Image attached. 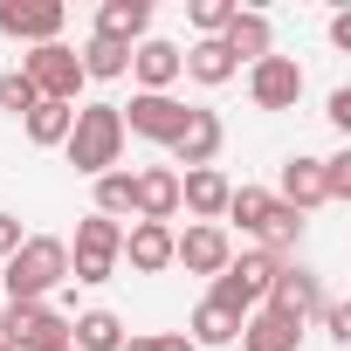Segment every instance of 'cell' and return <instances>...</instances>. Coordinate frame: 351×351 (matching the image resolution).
I'll return each instance as SVG.
<instances>
[{
	"label": "cell",
	"mask_w": 351,
	"mask_h": 351,
	"mask_svg": "<svg viewBox=\"0 0 351 351\" xmlns=\"http://www.w3.org/2000/svg\"><path fill=\"white\" fill-rule=\"evenodd\" d=\"M62 152H69V165L83 172V180L117 172V158H124V117H117V104H76V124H69Z\"/></svg>",
	"instance_id": "obj_1"
},
{
	"label": "cell",
	"mask_w": 351,
	"mask_h": 351,
	"mask_svg": "<svg viewBox=\"0 0 351 351\" xmlns=\"http://www.w3.org/2000/svg\"><path fill=\"white\" fill-rule=\"evenodd\" d=\"M8 276V303H49V289L56 282H69V241H56V234H28L8 262H0Z\"/></svg>",
	"instance_id": "obj_2"
},
{
	"label": "cell",
	"mask_w": 351,
	"mask_h": 351,
	"mask_svg": "<svg viewBox=\"0 0 351 351\" xmlns=\"http://www.w3.org/2000/svg\"><path fill=\"white\" fill-rule=\"evenodd\" d=\"M117 255H124V221L83 214V221H76V248H69V276L97 289V282L117 276Z\"/></svg>",
	"instance_id": "obj_3"
},
{
	"label": "cell",
	"mask_w": 351,
	"mask_h": 351,
	"mask_svg": "<svg viewBox=\"0 0 351 351\" xmlns=\"http://www.w3.org/2000/svg\"><path fill=\"white\" fill-rule=\"evenodd\" d=\"M0 344L8 351H69V317L56 303H8L0 310Z\"/></svg>",
	"instance_id": "obj_4"
},
{
	"label": "cell",
	"mask_w": 351,
	"mask_h": 351,
	"mask_svg": "<svg viewBox=\"0 0 351 351\" xmlns=\"http://www.w3.org/2000/svg\"><path fill=\"white\" fill-rule=\"evenodd\" d=\"M21 76L35 83L42 104H76V97H83V62H76L69 42H42V49H28V56H21Z\"/></svg>",
	"instance_id": "obj_5"
},
{
	"label": "cell",
	"mask_w": 351,
	"mask_h": 351,
	"mask_svg": "<svg viewBox=\"0 0 351 351\" xmlns=\"http://www.w3.org/2000/svg\"><path fill=\"white\" fill-rule=\"evenodd\" d=\"M117 117H124V138H152V145H172L186 131V104L180 97H152V90H138L131 104H117Z\"/></svg>",
	"instance_id": "obj_6"
},
{
	"label": "cell",
	"mask_w": 351,
	"mask_h": 351,
	"mask_svg": "<svg viewBox=\"0 0 351 351\" xmlns=\"http://www.w3.org/2000/svg\"><path fill=\"white\" fill-rule=\"evenodd\" d=\"M62 21H69L62 0H0V35L8 42H28V49L62 42Z\"/></svg>",
	"instance_id": "obj_7"
},
{
	"label": "cell",
	"mask_w": 351,
	"mask_h": 351,
	"mask_svg": "<svg viewBox=\"0 0 351 351\" xmlns=\"http://www.w3.org/2000/svg\"><path fill=\"white\" fill-rule=\"evenodd\" d=\"M303 97V62L296 56H262L248 62V104L255 110H296Z\"/></svg>",
	"instance_id": "obj_8"
},
{
	"label": "cell",
	"mask_w": 351,
	"mask_h": 351,
	"mask_svg": "<svg viewBox=\"0 0 351 351\" xmlns=\"http://www.w3.org/2000/svg\"><path fill=\"white\" fill-rule=\"evenodd\" d=\"M324 303H330V296H324L317 269H303V262H282V269H276V282H269V296H262V310H276V317H296V324H310Z\"/></svg>",
	"instance_id": "obj_9"
},
{
	"label": "cell",
	"mask_w": 351,
	"mask_h": 351,
	"mask_svg": "<svg viewBox=\"0 0 351 351\" xmlns=\"http://www.w3.org/2000/svg\"><path fill=\"white\" fill-rule=\"evenodd\" d=\"M172 262H180L186 276H221L228 262H234V241H228V228H214V221H193L186 234H172Z\"/></svg>",
	"instance_id": "obj_10"
},
{
	"label": "cell",
	"mask_w": 351,
	"mask_h": 351,
	"mask_svg": "<svg viewBox=\"0 0 351 351\" xmlns=\"http://www.w3.org/2000/svg\"><path fill=\"white\" fill-rule=\"evenodd\" d=\"M172 214H180V172H172V165H145V172H131V221H158V228H172Z\"/></svg>",
	"instance_id": "obj_11"
},
{
	"label": "cell",
	"mask_w": 351,
	"mask_h": 351,
	"mask_svg": "<svg viewBox=\"0 0 351 351\" xmlns=\"http://www.w3.org/2000/svg\"><path fill=\"white\" fill-rule=\"evenodd\" d=\"M221 145H228V124H221L214 110H186V131L172 138L165 152H172V165L200 172V165H214V158H221Z\"/></svg>",
	"instance_id": "obj_12"
},
{
	"label": "cell",
	"mask_w": 351,
	"mask_h": 351,
	"mask_svg": "<svg viewBox=\"0 0 351 351\" xmlns=\"http://www.w3.org/2000/svg\"><path fill=\"white\" fill-rule=\"evenodd\" d=\"M228 193H234V180H228L221 165L180 172V207H186L193 221H214V228H221V214H228Z\"/></svg>",
	"instance_id": "obj_13"
},
{
	"label": "cell",
	"mask_w": 351,
	"mask_h": 351,
	"mask_svg": "<svg viewBox=\"0 0 351 351\" xmlns=\"http://www.w3.org/2000/svg\"><path fill=\"white\" fill-rule=\"evenodd\" d=\"M131 76H138V90H152V97H172V83H180V42L145 35V42L131 49Z\"/></svg>",
	"instance_id": "obj_14"
},
{
	"label": "cell",
	"mask_w": 351,
	"mask_h": 351,
	"mask_svg": "<svg viewBox=\"0 0 351 351\" xmlns=\"http://www.w3.org/2000/svg\"><path fill=\"white\" fill-rule=\"evenodd\" d=\"M117 262H131L138 276H165V269H172V228H158V221H131Z\"/></svg>",
	"instance_id": "obj_15"
},
{
	"label": "cell",
	"mask_w": 351,
	"mask_h": 351,
	"mask_svg": "<svg viewBox=\"0 0 351 351\" xmlns=\"http://www.w3.org/2000/svg\"><path fill=\"white\" fill-rule=\"evenodd\" d=\"M145 35H152V0H104L97 8V42L138 49Z\"/></svg>",
	"instance_id": "obj_16"
},
{
	"label": "cell",
	"mask_w": 351,
	"mask_h": 351,
	"mask_svg": "<svg viewBox=\"0 0 351 351\" xmlns=\"http://www.w3.org/2000/svg\"><path fill=\"white\" fill-rule=\"evenodd\" d=\"M289 214H317V207H330L324 200V158H310V152H296L289 165H282V193H276Z\"/></svg>",
	"instance_id": "obj_17"
},
{
	"label": "cell",
	"mask_w": 351,
	"mask_h": 351,
	"mask_svg": "<svg viewBox=\"0 0 351 351\" xmlns=\"http://www.w3.org/2000/svg\"><path fill=\"white\" fill-rule=\"evenodd\" d=\"M234 344H241V351H296V344H303V324H296V317H276V310H248Z\"/></svg>",
	"instance_id": "obj_18"
},
{
	"label": "cell",
	"mask_w": 351,
	"mask_h": 351,
	"mask_svg": "<svg viewBox=\"0 0 351 351\" xmlns=\"http://www.w3.org/2000/svg\"><path fill=\"white\" fill-rule=\"evenodd\" d=\"M221 49H228L234 62H262V56H276V28H269V14H255V8H241V14L228 21V35H221Z\"/></svg>",
	"instance_id": "obj_19"
},
{
	"label": "cell",
	"mask_w": 351,
	"mask_h": 351,
	"mask_svg": "<svg viewBox=\"0 0 351 351\" xmlns=\"http://www.w3.org/2000/svg\"><path fill=\"white\" fill-rule=\"evenodd\" d=\"M180 76H193L200 90H221V83L241 76V62H234L221 42H193V49H180Z\"/></svg>",
	"instance_id": "obj_20"
},
{
	"label": "cell",
	"mask_w": 351,
	"mask_h": 351,
	"mask_svg": "<svg viewBox=\"0 0 351 351\" xmlns=\"http://www.w3.org/2000/svg\"><path fill=\"white\" fill-rule=\"evenodd\" d=\"M276 269H282V255H269V248H241V255H234V262H228L221 276H228V282H234V289H241V296H248V303L262 310V296H269Z\"/></svg>",
	"instance_id": "obj_21"
},
{
	"label": "cell",
	"mask_w": 351,
	"mask_h": 351,
	"mask_svg": "<svg viewBox=\"0 0 351 351\" xmlns=\"http://www.w3.org/2000/svg\"><path fill=\"white\" fill-rule=\"evenodd\" d=\"M124 344V317L117 310H83L69 317V351H117Z\"/></svg>",
	"instance_id": "obj_22"
},
{
	"label": "cell",
	"mask_w": 351,
	"mask_h": 351,
	"mask_svg": "<svg viewBox=\"0 0 351 351\" xmlns=\"http://www.w3.org/2000/svg\"><path fill=\"white\" fill-rule=\"evenodd\" d=\"M269 214H276V193H269V186H234V193H228V214H221V221H234V228H241L248 241H262Z\"/></svg>",
	"instance_id": "obj_23"
},
{
	"label": "cell",
	"mask_w": 351,
	"mask_h": 351,
	"mask_svg": "<svg viewBox=\"0 0 351 351\" xmlns=\"http://www.w3.org/2000/svg\"><path fill=\"white\" fill-rule=\"evenodd\" d=\"M69 124H76V104H35V110L21 117L28 145H42V152H56V145L69 138Z\"/></svg>",
	"instance_id": "obj_24"
},
{
	"label": "cell",
	"mask_w": 351,
	"mask_h": 351,
	"mask_svg": "<svg viewBox=\"0 0 351 351\" xmlns=\"http://www.w3.org/2000/svg\"><path fill=\"white\" fill-rule=\"evenodd\" d=\"M186 330H193V337H186L193 351H221V344H234V337H241V317H228L221 303H200Z\"/></svg>",
	"instance_id": "obj_25"
},
{
	"label": "cell",
	"mask_w": 351,
	"mask_h": 351,
	"mask_svg": "<svg viewBox=\"0 0 351 351\" xmlns=\"http://www.w3.org/2000/svg\"><path fill=\"white\" fill-rule=\"evenodd\" d=\"M76 62H83V83H117V76H131V49L97 42V35H90V49H83Z\"/></svg>",
	"instance_id": "obj_26"
},
{
	"label": "cell",
	"mask_w": 351,
	"mask_h": 351,
	"mask_svg": "<svg viewBox=\"0 0 351 351\" xmlns=\"http://www.w3.org/2000/svg\"><path fill=\"white\" fill-rule=\"evenodd\" d=\"M90 214H104V221H124V214H131V172H124V165L97 180V207H90Z\"/></svg>",
	"instance_id": "obj_27"
},
{
	"label": "cell",
	"mask_w": 351,
	"mask_h": 351,
	"mask_svg": "<svg viewBox=\"0 0 351 351\" xmlns=\"http://www.w3.org/2000/svg\"><path fill=\"white\" fill-rule=\"evenodd\" d=\"M186 14H193V28H200V42H221V35H228V21L241 14V0H193Z\"/></svg>",
	"instance_id": "obj_28"
},
{
	"label": "cell",
	"mask_w": 351,
	"mask_h": 351,
	"mask_svg": "<svg viewBox=\"0 0 351 351\" xmlns=\"http://www.w3.org/2000/svg\"><path fill=\"white\" fill-rule=\"evenodd\" d=\"M42 97H35V83L21 76V69H8V76H0V110H8V117H28Z\"/></svg>",
	"instance_id": "obj_29"
},
{
	"label": "cell",
	"mask_w": 351,
	"mask_h": 351,
	"mask_svg": "<svg viewBox=\"0 0 351 351\" xmlns=\"http://www.w3.org/2000/svg\"><path fill=\"white\" fill-rule=\"evenodd\" d=\"M324 200H351V152L324 158Z\"/></svg>",
	"instance_id": "obj_30"
},
{
	"label": "cell",
	"mask_w": 351,
	"mask_h": 351,
	"mask_svg": "<svg viewBox=\"0 0 351 351\" xmlns=\"http://www.w3.org/2000/svg\"><path fill=\"white\" fill-rule=\"evenodd\" d=\"M117 351H193L180 330H138V337H124Z\"/></svg>",
	"instance_id": "obj_31"
},
{
	"label": "cell",
	"mask_w": 351,
	"mask_h": 351,
	"mask_svg": "<svg viewBox=\"0 0 351 351\" xmlns=\"http://www.w3.org/2000/svg\"><path fill=\"white\" fill-rule=\"evenodd\" d=\"M317 317H324V330H330L337 344H351V310H344V303H324Z\"/></svg>",
	"instance_id": "obj_32"
},
{
	"label": "cell",
	"mask_w": 351,
	"mask_h": 351,
	"mask_svg": "<svg viewBox=\"0 0 351 351\" xmlns=\"http://www.w3.org/2000/svg\"><path fill=\"white\" fill-rule=\"evenodd\" d=\"M21 241H28V234H21V221H14L8 207H0V262H8V255H14Z\"/></svg>",
	"instance_id": "obj_33"
},
{
	"label": "cell",
	"mask_w": 351,
	"mask_h": 351,
	"mask_svg": "<svg viewBox=\"0 0 351 351\" xmlns=\"http://www.w3.org/2000/svg\"><path fill=\"white\" fill-rule=\"evenodd\" d=\"M330 124L351 131V90H330Z\"/></svg>",
	"instance_id": "obj_34"
},
{
	"label": "cell",
	"mask_w": 351,
	"mask_h": 351,
	"mask_svg": "<svg viewBox=\"0 0 351 351\" xmlns=\"http://www.w3.org/2000/svg\"><path fill=\"white\" fill-rule=\"evenodd\" d=\"M330 42H337V49L351 56V14H330Z\"/></svg>",
	"instance_id": "obj_35"
},
{
	"label": "cell",
	"mask_w": 351,
	"mask_h": 351,
	"mask_svg": "<svg viewBox=\"0 0 351 351\" xmlns=\"http://www.w3.org/2000/svg\"><path fill=\"white\" fill-rule=\"evenodd\" d=\"M0 351H8V344H0Z\"/></svg>",
	"instance_id": "obj_36"
}]
</instances>
